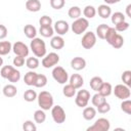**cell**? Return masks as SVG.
<instances>
[{
  "mask_svg": "<svg viewBox=\"0 0 131 131\" xmlns=\"http://www.w3.org/2000/svg\"><path fill=\"white\" fill-rule=\"evenodd\" d=\"M39 33L41 34L42 37L44 38H49V37H52L53 34H54V30L51 26L49 27H40L39 29Z\"/></svg>",
  "mask_w": 131,
  "mask_h": 131,
  "instance_id": "obj_29",
  "label": "cell"
},
{
  "mask_svg": "<svg viewBox=\"0 0 131 131\" xmlns=\"http://www.w3.org/2000/svg\"><path fill=\"white\" fill-rule=\"evenodd\" d=\"M105 2V4L107 5H111V4H116V3H119L121 0H103Z\"/></svg>",
  "mask_w": 131,
  "mask_h": 131,
  "instance_id": "obj_49",
  "label": "cell"
},
{
  "mask_svg": "<svg viewBox=\"0 0 131 131\" xmlns=\"http://www.w3.org/2000/svg\"><path fill=\"white\" fill-rule=\"evenodd\" d=\"M83 14H84L85 18H93L96 14V9L92 5H87L83 9Z\"/></svg>",
  "mask_w": 131,
  "mask_h": 131,
  "instance_id": "obj_28",
  "label": "cell"
},
{
  "mask_svg": "<svg viewBox=\"0 0 131 131\" xmlns=\"http://www.w3.org/2000/svg\"><path fill=\"white\" fill-rule=\"evenodd\" d=\"M24 64H25V57L15 55V57L13 58V66L16 68H19V67H23Z\"/></svg>",
  "mask_w": 131,
  "mask_h": 131,
  "instance_id": "obj_47",
  "label": "cell"
},
{
  "mask_svg": "<svg viewBox=\"0 0 131 131\" xmlns=\"http://www.w3.org/2000/svg\"><path fill=\"white\" fill-rule=\"evenodd\" d=\"M108 26L106 24H101L99 25L97 28H96V37H98L99 39L101 40H104V37H105V34L108 30Z\"/></svg>",
  "mask_w": 131,
  "mask_h": 131,
  "instance_id": "obj_24",
  "label": "cell"
},
{
  "mask_svg": "<svg viewBox=\"0 0 131 131\" xmlns=\"http://www.w3.org/2000/svg\"><path fill=\"white\" fill-rule=\"evenodd\" d=\"M7 28L4 26V25H0V40L2 39H5L7 37Z\"/></svg>",
  "mask_w": 131,
  "mask_h": 131,
  "instance_id": "obj_48",
  "label": "cell"
},
{
  "mask_svg": "<svg viewBox=\"0 0 131 131\" xmlns=\"http://www.w3.org/2000/svg\"><path fill=\"white\" fill-rule=\"evenodd\" d=\"M111 17H112V18H111V19H112V23H113L114 25H117V24H119V23L125 20V15H124L122 12H120V11L114 12L113 14H111Z\"/></svg>",
  "mask_w": 131,
  "mask_h": 131,
  "instance_id": "obj_35",
  "label": "cell"
},
{
  "mask_svg": "<svg viewBox=\"0 0 131 131\" xmlns=\"http://www.w3.org/2000/svg\"><path fill=\"white\" fill-rule=\"evenodd\" d=\"M97 92H99L100 94H102L103 96L106 97V96H108V95L112 94L113 87H112L111 83H108V82H102V84H101V86H100V88H99V90Z\"/></svg>",
  "mask_w": 131,
  "mask_h": 131,
  "instance_id": "obj_21",
  "label": "cell"
},
{
  "mask_svg": "<svg viewBox=\"0 0 131 131\" xmlns=\"http://www.w3.org/2000/svg\"><path fill=\"white\" fill-rule=\"evenodd\" d=\"M91 101H92V104H93L94 106H98V105H100L101 103H103L104 101H106V99H105V96H103L102 94H100L99 92H97V93H95V94L92 96Z\"/></svg>",
  "mask_w": 131,
  "mask_h": 131,
  "instance_id": "obj_33",
  "label": "cell"
},
{
  "mask_svg": "<svg viewBox=\"0 0 131 131\" xmlns=\"http://www.w3.org/2000/svg\"><path fill=\"white\" fill-rule=\"evenodd\" d=\"M111 45H112L114 48H116V49L121 48V47L124 45V38H123L120 34H117V35H116V37L114 38L113 42L111 43Z\"/></svg>",
  "mask_w": 131,
  "mask_h": 131,
  "instance_id": "obj_36",
  "label": "cell"
},
{
  "mask_svg": "<svg viewBox=\"0 0 131 131\" xmlns=\"http://www.w3.org/2000/svg\"><path fill=\"white\" fill-rule=\"evenodd\" d=\"M24 33H25L27 38L33 39L37 35V29L33 25H26L25 28H24Z\"/></svg>",
  "mask_w": 131,
  "mask_h": 131,
  "instance_id": "obj_23",
  "label": "cell"
},
{
  "mask_svg": "<svg viewBox=\"0 0 131 131\" xmlns=\"http://www.w3.org/2000/svg\"><path fill=\"white\" fill-rule=\"evenodd\" d=\"M39 25L40 27H49L52 25V18L48 15H43L39 19Z\"/></svg>",
  "mask_w": 131,
  "mask_h": 131,
  "instance_id": "obj_41",
  "label": "cell"
},
{
  "mask_svg": "<svg viewBox=\"0 0 131 131\" xmlns=\"http://www.w3.org/2000/svg\"><path fill=\"white\" fill-rule=\"evenodd\" d=\"M46 120V114L43 110H37L35 113H34V121L38 124H42L44 123Z\"/></svg>",
  "mask_w": 131,
  "mask_h": 131,
  "instance_id": "obj_27",
  "label": "cell"
},
{
  "mask_svg": "<svg viewBox=\"0 0 131 131\" xmlns=\"http://www.w3.org/2000/svg\"><path fill=\"white\" fill-rule=\"evenodd\" d=\"M70 84L72 86H74L76 89H79L83 86L84 84V79L81 75L79 74H73L71 77H70Z\"/></svg>",
  "mask_w": 131,
  "mask_h": 131,
  "instance_id": "obj_15",
  "label": "cell"
},
{
  "mask_svg": "<svg viewBox=\"0 0 131 131\" xmlns=\"http://www.w3.org/2000/svg\"><path fill=\"white\" fill-rule=\"evenodd\" d=\"M51 117L56 124H62L66 121V112L60 105H53L51 107Z\"/></svg>",
  "mask_w": 131,
  "mask_h": 131,
  "instance_id": "obj_8",
  "label": "cell"
},
{
  "mask_svg": "<svg viewBox=\"0 0 131 131\" xmlns=\"http://www.w3.org/2000/svg\"><path fill=\"white\" fill-rule=\"evenodd\" d=\"M53 30H54V32L57 33V35L62 36V35H66L69 32L70 25L68 24V21H66L63 19H59V20L55 21L54 27H53Z\"/></svg>",
  "mask_w": 131,
  "mask_h": 131,
  "instance_id": "obj_12",
  "label": "cell"
},
{
  "mask_svg": "<svg viewBox=\"0 0 131 131\" xmlns=\"http://www.w3.org/2000/svg\"><path fill=\"white\" fill-rule=\"evenodd\" d=\"M36 78H37V73H35L32 70V71L28 72L27 74H25L24 82L28 86H34L35 85V82H36Z\"/></svg>",
  "mask_w": 131,
  "mask_h": 131,
  "instance_id": "obj_19",
  "label": "cell"
},
{
  "mask_svg": "<svg viewBox=\"0 0 131 131\" xmlns=\"http://www.w3.org/2000/svg\"><path fill=\"white\" fill-rule=\"evenodd\" d=\"M96 116V110L93 106H85L83 111V118L86 121H91Z\"/></svg>",
  "mask_w": 131,
  "mask_h": 131,
  "instance_id": "obj_20",
  "label": "cell"
},
{
  "mask_svg": "<svg viewBox=\"0 0 131 131\" xmlns=\"http://www.w3.org/2000/svg\"><path fill=\"white\" fill-rule=\"evenodd\" d=\"M12 50V45L9 41H0V55H7Z\"/></svg>",
  "mask_w": 131,
  "mask_h": 131,
  "instance_id": "obj_22",
  "label": "cell"
},
{
  "mask_svg": "<svg viewBox=\"0 0 131 131\" xmlns=\"http://www.w3.org/2000/svg\"><path fill=\"white\" fill-rule=\"evenodd\" d=\"M38 104L43 111H49L53 106V96L48 91H41L37 95Z\"/></svg>",
  "mask_w": 131,
  "mask_h": 131,
  "instance_id": "obj_1",
  "label": "cell"
},
{
  "mask_svg": "<svg viewBox=\"0 0 131 131\" xmlns=\"http://www.w3.org/2000/svg\"><path fill=\"white\" fill-rule=\"evenodd\" d=\"M2 92H3V95L6 96V97H14L17 93V89L16 87L13 85V84H7L3 87L2 89Z\"/></svg>",
  "mask_w": 131,
  "mask_h": 131,
  "instance_id": "obj_18",
  "label": "cell"
},
{
  "mask_svg": "<svg viewBox=\"0 0 131 131\" xmlns=\"http://www.w3.org/2000/svg\"><path fill=\"white\" fill-rule=\"evenodd\" d=\"M37 95H38V94L36 93L35 90H33V89H28V90H26L25 93H24V99H25L26 101H28V102H32V101H34V100L37 99Z\"/></svg>",
  "mask_w": 131,
  "mask_h": 131,
  "instance_id": "obj_31",
  "label": "cell"
},
{
  "mask_svg": "<svg viewBox=\"0 0 131 131\" xmlns=\"http://www.w3.org/2000/svg\"><path fill=\"white\" fill-rule=\"evenodd\" d=\"M47 84V77L43 74H37L36 82H35V87L37 88H42Z\"/></svg>",
  "mask_w": 131,
  "mask_h": 131,
  "instance_id": "obj_32",
  "label": "cell"
},
{
  "mask_svg": "<svg viewBox=\"0 0 131 131\" xmlns=\"http://www.w3.org/2000/svg\"><path fill=\"white\" fill-rule=\"evenodd\" d=\"M81 13H82V11L79 6H72L68 11V15L73 19L79 18L81 16Z\"/></svg>",
  "mask_w": 131,
  "mask_h": 131,
  "instance_id": "obj_30",
  "label": "cell"
},
{
  "mask_svg": "<svg viewBox=\"0 0 131 131\" xmlns=\"http://www.w3.org/2000/svg\"><path fill=\"white\" fill-rule=\"evenodd\" d=\"M12 51L14 52L15 55H19V56L26 57V56L29 55L30 49H29V47H28L24 42L16 41V42L12 45Z\"/></svg>",
  "mask_w": 131,
  "mask_h": 131,
  "instance_id": "obj_11",
  "label": "cell"
},
{
  "mask_svg": "<svg viewBox=\"0 0 131 131\" xmlns=\"http://www.w3.org/2000/svg\"><path fill=\"white\" fill-rule=\"evenodd\" d=\"M121 78H122L123 84H125V85L128 86V87L131 86V71H129V70L124 71Z\"/></svg>",
  "mask_w": 131,
  "mask_h": 131,
  "instance_id": "obj_39",
  "label": "cell"
},
{
  "mask_svg": "<svg viewBox=\"0 0 131 131\" xmlns=\"http://www.w3.org/2000/svg\"><path fill=\"white\" fill-rule=\"evenodd\" d=\"M52 77L58 84H66L69 80L68 72L60 66H57L52 70Z\"/></svg>",
  "mask_w": 131,
  "mask_h": 131,
  "instance_id": "obj_4",
  "label": "cell"
},
{
  "mask_svg": "<svg viewBox=\"0 0 131 131\" xmlns=\"http://www.w3.org/2000/svg\"><path fill=\"white\" fill-rule=\"evenodd\" d=\"M121 110L127 115H131V100L128 98L124 99L121 103Z\"/></svg>",
  "mask_w": 131,
  "mask_h": 131,
  "instance_id": "obj_40",
  "label": "cell"
},
{
  "mask_svg": "<svg viewBox=\"0 0 131 131\" xmlns=\"http://www.w3.org/2000/svg\"><path fill=\"white\" fill-rule=\"evenodd\" d=\"M19 79H20V72L18 70H16L15 68H13V70L11 71L9 76L7 77V80L11 83H16L19 81Z\"/></svg>",
  "mask_w": 131,
  "mask_h": 131,
  "instance_id": "obj_34",
  "label": "cell"
},
{
  "mask_svg": "<svg viewBox=\"0 0 131 131\" xmlns=\"http://www.w3.org/2000/svg\"><path fill=\"white\" fill-rule=\"evenodd\" d=\"M96 44V35L93 32H86L81 40V45L85 49H91Z\"/></svg>",
  "mask_w": 131,
  "mask_h": 131,
  "instance_id": "obj_9",
  "label": "cell"
},
{
  "mask_svg": "<svg viewBox=\"0 0 131 131\" xmlns=\"http://www.w3.org/2000/svg\"><path fill=\"white\" fill-rule=\"evenodd\" d=\"M26 8L31 12H37L41 9V2L39 0H27Z\"/></svg>",
  "mask_w": 131,
  "mask_h": 131,
  "instance_id": "obj_16",
  "label": "cell"
},
{
  "mask_svg": "<svg viewBox=\"0 0 131 131\" xmlns=\"http://www.w3.org/2000/svg\"><path fill=\"white\" fill-rule=\"evenodd\" d=\"M89 99H90V92L88 90L82 89L78 91L75 98V102L79 107H85L87 106Z\"/></svg>",
  "mask_w": 131,
  "mask_h": 131,
  "instance_id": "obj_10",
  "label": "cell"
},
{
  "mask_svg": "<svg viewBox=\"0 0 131 131\" xmlns=\"http://www.w3.org/2000/svg\"><path fill=\"white\" fill-rule=\"evenodd\" d=\"M50 46L53 49H56V50L62 49L64 47V40H63V38L61 36H59V35L52 36L51 37V41H50Z\"/></svg>",
  "mask_w": 131,
  "mask_h": 131,
  "instance_id": "obj_14",
  "label": "cell"
},
{
  "mask_svg": "<svg viewBox=\"0 0 131 131\" xmlns=\"http://www.w3.org/2000/svg\"><path fill=\"white\" fill-rule=\"evenodd\" d=\"M96 107H97V112L100 114H106L111 111V104L106 101H104L103 103H101L100 105H98Z\"/></svg>",
  "mask_w": 131,
  "mask_h": 131,
  "instance_id": "obj_46",
  "label": "cell"
},
{
  "mask_svg": "<svg viewBox=\"0 0 131 131\" xmlns=\"http://www.w3.org/2000/svg\"><path fill=\"white\" fill-rule=\"evenodd\" d=\"M118 33H117V31L115 30V28H108V30H107V32H106V34H105V37H104V40L111 45V43L113 42V40H114V38L116 37V35H117Z\"/></svg>",
  "mask_w": 131,
  "mask_h": 131,
  "instance_id": "obj_37",
  "label": "cell"
},
{
  "mask_svg": "<svg viewBox=\"0 0 131 131\" xmlns=\"http://www.w3.org/2000/svg\"><path fill=\"white\" fill-rule=\"evenodd\" d=\"M130 9H131V4H128L127 7H126V14L128 17H131V12H130Z\"/></svg>",
  "mask_w": 131,
  "mask_h": 131,
  "instance_id": "obj_50",
  "label": "cell"
},
{
  "mask_svg": "<svg viewBox=\"0 0 131 131\" xmlns=\"http://www.w3.org/2000/svg\"><path fill=\"white\" fill-rule=\"evenodd\" d=\"M31 44H30V48L33 51L34 55L36 57H43L46 54V44L45 42L41 39V38H33L31 39Z\"/></svg>",
  "mask_w": 131,
  "mask_h": 131,
  "instance_id": "obj_2",
  "label": "cell"
},
{
  "mask_svg": "<svg viewBox=\"0 0 131 131\" xmlns=\"http://www.w3.org/2000/svg\"><path fill=\"white\" fill-rule=\"evenodd\" d=\"M71 67L75 71H81L86 67V60L83 57L76 56L71 60Z\"/></svg>",
  "mask_w": 131,
  "mask_h": 131,
  "instance_id": "obj_13",
  "label": "cell"
},
{
  "mask_svg": "<svg viewBox=\"0 0 131 131\" xmlns=\"http://www.w3.org/2000/svg\"><path fill=\"white\" fill-rule=\"evenodd\" d=\"M23 129L25 131H36L37 130V127H36L35 123H33V121L27 120L23 124Z\"/></svg>",
  "mask_w": 131,
  "mask_h": 131,
  "instance_id": "obj_42",
  "label": "cell"
},
{
  "mask_svg": "<svg viewBox=\"0 0 131 131\" xmlns=\"http://www.w3.org/2000/svg\"><path fill=\"white\" fill-rule=\"evenodd\" d=\"M129 26H130L129 23L124 20V21H121V23L115 25V30L117 32H125V31H127L129 29Z\"/></svg>",
  "mask_w": 131,
  "mask_h": 131,
  "instance_id": "obj_43",
  "label": "cell"
},
{
  "mask_svg": "<svg viewBox=\"0 0 131 131\" xmlns=\"http://www.w3.org/2000/svg\"><path fill=\"white\" fill-rule=\"evenodd\" d=\"M111 128V123L105 118L97 119L94 124L87 128V131H108Z\"/></svg>",
  "mask_w": 131,
  "mask_h": 131,
  "instance_id": "obj_5",
  "label": "cell"
},
{
  "mask_svg": "<svg viewBox=\"0 0 131 131\" xmlns=\"http://www.w3.org/2000/svg\"><path fill=\"white\" fill-rule=\"evenodd\" d=\"M59 61V55L55 52H49L48 54H45L42 59V66L45 69H50L54 66H56Z\"/></svg>",
  "mask_w": 131,
  "mask_h": 131,
  "instance_id": "obj_6",
  "label": "cell"
},
{
  "mask_svg": "<svg viewBox=\"0 0 131 131\" xmlns=\"http://www.w3.org/2000/svg\"><path fill=\"white\" fill-rule=\"evenodd\" d=\"M102 79L100 78V77H98V76H95V77H93L91 80H90V87H91V89L92 90H94V91H98L99 90V88H100V86H101V84H102Z\"/></svg>",
  "mask_w": 131,
  "mask_h": 131,
  "instance_id": "obj_25",
  "label": "cell"
},
{
  "mask_svg": "<svg viewBox=\"0 0 131 131\" xmlns=\"http://www.w3.org/2000/svg\"><path fill=\"white\" fill-rule=\"evenodd\" d=\"M26 64L30 70H35L39 67V59L37 57H29L26 60Z\"/></svg>",
  "mask_w": 131,
  "mask_h": 131,
  "instance_id": "obj_38",
  "label": "cell"
},
{
  "mask_svg": "<svg viewBox=\"0 0 131 131\" xmlns=\"http://www.w3.org/2000/svg\"><path fill=\"white\" fill-rule=\"evenodd\" d=\"M89 27V21L85 17H79L76 18L72 24V31L76 35H81L86 32V30Z\"/></svg>",
  "mask_w": 131,
  "mask_h": 131,
  "instance_id": "obj_3",
  "label": "cell"
},
{
  "mask_svg": "<svg viewBox=\"0 0 131 131\" xmlns=\"http://www.w3.org/2000/svg\"><path fill=\"white\" fill-rule=\"evenodd\" d=\"M13 68L14 67H12V66H4V67H2L1 68V71H0L1 77L4 78V79H7V77L9 76V74L11 73V71L13 70Z\"/></svg>",
  "mask_w": 131,
  "mask_h": 131,
  "instance_id": "obj_44",
  "label": "cell"
},
{
  "mask_svg": "<svg viewBox=\"0 0 131 131\" xmlns=\"http://www.w3.org/2000/svg\"><path fill=\"white\" fill-rule=\"evenodd\" d=\"M76 88L74 86H72L70 83L69 84H66L62 88V93L66 97H73L76 95Z\"/></svg>",
  "mask_w": 131,
  "mask_h": 131,
  "instance_id": "obj_26",
  "label": "cell"
},
{
  "mask_svg": "<svg viewBox=\"0 0 131 131\" xmlns=\"http://www.w3.org/2000/svg\"><path fill=\"white\" fill-rule=\"evenodd\" d=\"M66 4V1L64 0H50V6L53 8V9H61Z\"/></svg>",
  "mask_w": 131,
  "mask_h": 131,
  "instance_id": "obj_45",
  "label": "cell"
},
{
  "mask_svg": "<svg viewBox=\"0 0 131 131\" xmlns=\"http://www.w3.org/2000/svg\"><path fill=\"white\" fill-rule=\"evenodd\" d=\"M2 64H3V58H2L1 55H0V68L2 67Z\"/></svg>",
  "mask_w": 131,
  "mask_h": 131,
  "instance_id": "obj_51",
  "label": "cell"
},
{
  "mask_svg": "<svg viewBox=\"0 0 131 131\" xmlns=\"http://www.w3.org/2000/svg\"><path fill=\"white\" fill-rule=\"evenodd\" d=\"M97 12L101 18H107L112 14V9L107 4H101L97 8Z\"/></svg>",
  "mask_w": 131,
  "mask_h": 131,
  "instance_id": "obj_17",
  "label": "cell"
},
{
  "mask_svg": "<svg viewBox=\"0 0 131 131\" xmlns=\"http://www.w3.org/2000/svg\"><path fill=\"white\" fill-rule=\"evenodd\" d=\"M113 91H114L115 96L117 98H119V99H122V100L129 98L130 95H131L130 87L126 86L125 84H118V85H116Z\"/></svg>",
  "mask_w": 131,
  "mask_h": 131,
  "instance_id": "obj_7",
  "label": "cell"
}]
</instances>
